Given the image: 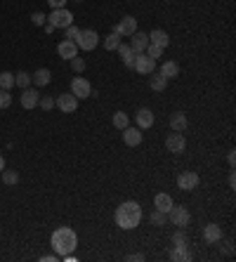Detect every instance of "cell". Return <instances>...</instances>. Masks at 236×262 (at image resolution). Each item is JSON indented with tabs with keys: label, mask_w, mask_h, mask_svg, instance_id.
<instances>
[{
	"label": "cell",
	"mask_w": 236,
	"mask_h": 262,
	"mask_svg": "<svg viewBox=\"0 0 236 262\" xmlns=\"http://www.w3.org/2000/svg\"><path fill=\"white\" fill-rule=\"evenodd\" d=\"M64 38L66 40H73V43H76V38H78V33H80V29L78 26H73V24H71V26H66V29H64Z\"/></svg>",
	"instance_id": "obj_32"
},
{
	"label": "cell",
	"mask_w": 236,
	"mask_h": 262,
	"mask_svg": "<svg viewBox=\"0 0 236 262\" xmlns=\"http://www.w3.org/2000/svg\"><path fill=\"white\" fill-rule=\"evenodd\" d=\"M66 3H69V0H47V5H50V8H52V10L66 8Z\"/></svg>",
	"instance_id": "obj_38"
},
{
	"label": "cell",
	"mask_w": 236,
	"mask_h": 262,
	"mask_svg": "<svg viewBox=\"0 0 236 262\" xmlns=\"http://www.w3.org/2000/svg\"><path fill=\"white\" fill-rule=\"evenodd\" d=\"M170 260H173V262H189V260H191V253H189L187 243L173 246V250H170Z\"/></svg>",
	"instance_id": "obj_20"
},
{
	"label": "cell",
	"mask_w": 236,
	"mask_h": 262,
	"mask_svg": "<svg viewBox=\"0 0 236 262\" xmlns=\"http://www.w3.org/2000/svg\"><path fill=\"white\" fill-rule=\"evenodd\" d=\"M135 121H137V128H140V130H149L156 118H154V111H151V109H140L137 116H135Z\"/></svg>",
	"instance_id": "obj_14"
},
{
	"label": "cell",
	"mask_w": 236,
	"mask_h": 262,
	"mask_svg": "<svg viewBox=\"0 0 236 262\" xmlns=\"http://www.w3.org/2000/svg\"><path fill=\"white\" fill-rule=\"evenodd\" d=\"M55 107L59 109V111H64V114H73V111L78 109V97L73 93H64L55 100Z\"/></svg>",
	"instance_id": "obj_8"
},
{
	"label": "cell",
	"mask_w": 236,
	"mask_h": 262,
	"mask_svg": "<svg viewBox=\"0 0 236 262\" xmlns=\"http://www.w3.org/2000/svg\"><path fill=\"white\" fill-rule=\"evenodd\" d=\"M15 85H19V88H29L31 85V73H26V71H19V73H15Z\"/></svg>",
	"instance_id": "obj_29"
},
{
	"label": "cell",
	"mask_w": 236,
	"mask_h": 262,
	"mask_svg": "<svg viewBox=\"0 0 236 262\" xmlns=\"http://www.w3.org/2000/svg\"><path fill=\"white\" fill-rule=\"evenodd\" d=\"M187 125H189V121H187V114H184V111H175V114L170 116V128H173L175 132H184Z\"/></svg>",
	"instance_id": "obj_19"
},
{
	"label": "cell",
	"mask_w": 236,
	"mask_h": 262,
	"mask_svg": "<svg viewBox=\"0 0 236 262\" xmlns=\"http://www.w3.org/2000/svg\"><path fill=\"white\" fill-rule=\"evenodd\" d=\"M52 80V73H50V69H38V71H33V76H31V83L36 85V88H45L47 83Z\"/></svg>",
	"instance_id": "obj_22"
},
{
	"label": "cell",
	"mask_w": 236,
	"mask_h": 262,
	"mask_svg": "<svg viewBox=\"0 0 236 262\" xmlns=\"http://www.w3.org/2000/svg\"><path fill=\"white\" fill-rule=\"evenodd\" d=\"M140 76H149V73H154L156 71V59H151L147 52H140L135 54V66H133Z\"/></svg>",
	"instance_id": "obj_5"
},
{
	"label": "cell",
	"mask_w": 236,
	"mask_h": 262,
	"mask_svg": "<svg viewBox=\"0 0 236 262\" xmlns=\"http://www.w3.org/2000/svg\"><path fill=\"white\" fill-rule=\"evenodd\" d=\"M180 243H187V241H184V234H182V231H177V234L173 236V246H180Z\"/></svg>",
	"instance_id": "obj_39"
},
{
	"label": "cell",
	"mask_w": 236,
	"mask_h": 262,
	"mask_svg": "<svg viewBox=\"0 0 236 262\" xmlns=\"http://www.w3.org/2000/svg\"><path fill=\"white\" fill-rule=\"evenodd\" d=\"M227 161H229V165H231V168H234V163H236V154H234V151H229Z\"/></svg>",
	"instance_id": "obj_41"
},
{
	"label": "cell",
	"mask_w": 236,
	"mask_h": 262,
	"mask_svg": "<svg viewBox=\"0 0 236 262\" xmlns=\"http://www.w3.org/2000/svg\"><path fill=\"white\" fill-rule=\"evenodd\" d=\"M168 215V220L175 224V227H180V229H184L189 222H191V213H189V208H184V206H175L173 203V208L165 213Z\"/></svg>",
	"instance_id": "obj_3"
},
{
	"label": "cell",
	"mask_w": 236,
	"mask_h": 262,
	"mask_svg": "<svg viewBox=\"0 0 236 262\" xmlns=\"http://www.w3.org/2000/svg\"><path fill=\"white\" fill-rule=\"evenodd\" d=\"M73 3H83V0H73Z\"/></svg>",
	"instance_id": "obj_44"
},
{
	"label": "cell",
	"mask_w": 236,
	"mask_h": 262,
	"mask_svg": "<svg viewBox=\"0 0 236 262\" xmlns=\"http://www.w3.org/2000/svg\"><path fill=\"white\" fill-rule=\"evenodd\" d=\"M144 52L149 54L151 59H158V57L163 54V47H158V45H151V43H149V45H147V50H144Z\"/></svg>",
	"instance_id": "obj_34"
},
{
	"label": "cell",
	"mask_w": 236,
	"mask_h": 262,
	"mask_svg": "<svg viewBox=\"0 0 236 262\" xmlns=\"http://www.w3.org/2000/svg\"><path fill=\"white\" fill-rule=\"evenodd\" d=\"M10 104H12V95H10V90H3V88H0V109H8Z\"/></svg>",
	"instance_id": "obj_33"
},
{
	"label": "cell",
	"mask_w": 236,
	"mask_h": 262,
	"mask_svg": "<svg viewBox=\"0 0 236 262\" xmlns=\"http://www.w3.org/2000/svg\"><path fill=\"white\" fill-rule=\"evenodd\" d=\"M38 102H40V93L33 88L31 90V85L29 88H24L22 90V107L24 109H36L38 107Z\"/></svg>",
	"instance_id": "obj_13"
},
{
	"label": "cell",
	"mask_w": 236,
	"mask_h": 262,
	"mask_svg": "<svg viewBox=\"0 0 236 262\" xmlns=\"http://www.w3.org/2000/svg\"><path fill=\"white\" fill-rule=\"evenodd\" d=\"M147 38H149L151 45H158V47H163V50L170 45V38H168V33L161 31V29H154V31H151Z\"/></svg>",
	"instance_id": "obj_21"
},
{
	"label": "cell",
	"mask_w": 236,
	"mask_h": 262,
	"mask_svg": "<svg viewBox=\"0 0 236 262\" xmlns=\"http://www.w3.org/2000/svg\"><path fill=\"white\" fill-rule=\"evenodd\" d=\"M71 93L76 95L78 100H85V97H92L94 90H92V85H90V80H85L83 76H76L71 80Z\"/></svg>",
	"instance_id": "obj_7"
},
{
	"label": "cell",
	"mask_w": 236,
	"mask_h": 262,
	"mask_svg": "<svg viewBox=\"0 0 236 262\" xmlns=\"http://www.w3.org/2000/svg\"><path fill=\"white\" fill-rule=\"evenodd\" d=\"M50 243H52V250L59 257H66V255H71L78 248V234L71 227H57L52 231V236H50Z\"/></svg>",
	"instance_id": "obj_1"
},
{
	"label": "cell",
	"mask_w": 236,
	"mask_h": 262,
	"mask_svg": "<svg viewBox=\"0 0 236 262\" xmlns=\"http://www.w3.org/2000/svg\"><path fill=\"white\" fill-rule=\"evenodd\" d=\"M116 50H118V54H121L123 64H126L128 69H133V66H135V52H133V47L126 45V43H121V45H118Z\"/></svg>",
	"instance_id": "obj_23"
},
{
	"label": "cell",
	"mask_w": 236,
	"mask_h": 262,
	"mask_svg": "<svg viewBox=\"0 0 236 262\" xmlns=\"http://www.w3.org/2000/svg\"><path fill=\"white\" fill-rule=\"evenodd\" d=\"M147 45H149V38H147V33L135 31L133 36H130V47H133V52H135V54L144 52V50H147Z\"/></svg>",
	"instance_id": "obj_15"
},
{
	"label": "cell",
	"mask_w": 236,
	"mask_h": 262,
	"mask_svg": "<svg viewBox=\"0 0 236 262\" xmlns=\"http://www.w3.org/2000/svg\"><path fill=\"white\" fill-rule=\"evenodd\" d=\"M128 125H130V118H128L126 111H116V114H113V128H118V130H126Z\"/></svg>",
	"instance_id": "obj_26"
},
{
	"label": "cell",
	"mask_w": 236,
	"mask_h": 262,
	"mask_svg": "<svg viewBox=\"0 0 236 262\" xmlns=\"http://www.w3.org/2000/svg\"><path fill=\"white\" fill-rule=\"evenodd\" d=\"M123 142H126L128 147H140L142 144V130L140 128H130V125H128L126 130H123Z\"/></svg>",
	"instance_id": "obj_16"
},
{
	"label": "cell",
	"mask_w": 236,
	"mask_h": 262,
	"mask_svg": "<svg viewBox=\"0 0 236 262\" xmlns=\"http://www.w3.org/2000/svg\"><path fill=\"white\" fill-rule=\"evenodd\" d=\"M0 175H3V182H5V185H10V187L19 182V172H17V170H3Z\"/></svg>",
	"instance_id": "obj_30"
},
{
	"label": "cell",
	"mask_w": 236,
	"mask_h": 262,
	"mask_svg": "<svg viewBox=\"0 0 236 262\" xmlns=\"http://www.w3.org/2000/svg\"><path fill=\"white\" fill-rule=\"evenodd\" d=\"M165 147H168V151H173V154H182V151L187 149V139H184L182 132L173 130L168 137H165Z\"/></svg>",
	"instance_id": "obj_11"
},
{
	"label": "cell",
	"mask_w": 236,
	"mask_h": 262,
	"mask_svg": "<svg viewBox=\"0 0 236 262\" xmlns=\"http://www.w3.org/2000/svg\"><path fill=\"white\" fill-rule=\"evenodd\" d=\"M149 85L154 93H163L165 88H168V78L161 76V73H149Z\"/></svg>",
	"instance_id": "obj_24"
},
{
	"label": "cell",
	"mask_w": 236,
	"mask_h": 262,
	"mask_svg": "<svg viewBox=\"0 0 236 262\" xmlns=\"http://www.w3.org/2000/svg\"><path fill=\"white\" fill-rule=\"evenodd\" d=\"M113 31H116L121 38H130V36L137 31V19H135V17H130V15L123 17V19H121V22L113 26Z\"/></svg>",
	"instance_id": "obj_9"
},
{
	"label": "cell",
	"mask_w": 236,
	"mask_h": 262,
	"mask_svg": "<svg viewBox=\"0 0 236 262\" xmlns=\"http://www.w3.org/2000/svg\"><path fill=\"white\" fill-rule=\"evenodd\" d=\"M161 76H165L168 80H173V78L180 76V64L177 62H165L163 66H161V71H158Z\"/></svg>",
	"instance_id": "obj_25"
},
{
	"label": "cell",
	"mask_w": 236,
	"mask_h": 262,
	"mask_svg": "<svg viewBox=\"0 0 236 262\" xmlns=\"http://www.w3.org/2000/svg\"><path fill=\"white\" fill-rule=\"evenodd\" d=\"M47 24H52L55 29H66V26L73 24V15H71V10H66V8L52 10L50 17H47Z\"/></svg>",
	"instance_id": "obj_4"
},
{
	"label": "cell",
	"mask_w": 236,
	"mask_h": 262,
	"mask_svg": "<svg viewBox=\"0 0 236 262\" xmlns=\"http://www.w3.org/2000/svg\"><path fill=\"white\" fill-rule=\"evenodd\" d=\"M203 239L208 241V243H217V241H222V227L220 224H205L203 227Z\"/></svg>",
	"instance_id": "obj_17"
},
{
	"label": "cell",
	"mask_w": 236,
	"mask_h": 262,
	"mask_svg": "<svg viewBox=\"0 0 236 262\" xmlns=\"http://www.w3.org/2000/svg\"><path fill=\"white\" fill-rule=\"evenodd\" d=\"M198 182H201L198 172H191V170H184L180 178H177V187H180L182 192H194L198 187Z\"/></svg>",
	"instance_id": "obj_10"
},
{
	"label": "cell",
	"mask_w": 236,
	"mask_h": 262,
	"mask_svg": "<svg viewBox=\"0 0 236 262\" xmlns=\"http://www.w3.org/2000/svg\"><path fill=\"white\" fill-rule=\"evenodd\" d=\"M229 187H231V189H234V187H236V178H234V172L229 175Z\"/></svg>",
	"instance_id": "obj_42"
},
{
	"label": "cell",
	"mask_w": 236,
	"mask_h": 262,
	"mask_svg": "<svg viewBox=\"0 0 236 262\" xmlns=\"http://www.w3.org/2000/svg\"><path fill=\"white\" fill-rule=\"evenodd\" d=\"M116 224L121 229H135L137 224L142 222V208L137 201H126V203H121L116 208V215H113Z\"/></svg>",
	"instance_id": "obj_2"
},
{
	"label": "cell",
	"mask_w": 236,
	"mask_h": 262,
	"mask_svg": "<svg viewBox=\"0 0 236 262\" xmlns=\"http://www.w3.org/2000/svg\"><path fill=\"white\" fill-rule=\"evenodd\" d=\"M128 260H130V262H142V260H144V255H142V253H135V255H128Z\"/></svg>",
	"instance_id": "obj_40"
},
{
	"label": "cell",
	"mask_w": 236,
	"mask_h": 262,
	"mask_svg": "<svg viewBox=\"0 0 236 262\" xmlns=\"http://www.w3.org/2000/svg\"><path fill=\"white\" fill-rule=\"evenodd\" d=\"M31 22L36 24V26H45V22H47V17L43 15V12H33V15H31Z\"/></svg>",
	"instance_id": "obj_37"
},
{
	"label": "cell",
	"mask_w": 236,
	"mask_h": 262,
	"mask_svg": "<svg viewBox=\"0 0 236 262\" xmlns=\"http://www.w3.org/2000/svg\"><path fill=\"white\" fill-rule=\"evenodd\" d=\"M149 220H151V224H154V227H163V224H165V213H161V210H154V213L149 215Z\"/></svg>",
	"instance_id": "obj_31"
},
{
	"label": "cell",
	"mask_w": 236,
	"mask_h": 262,
	"mask_svg": "<svg viewBox=\"0 0 236 262\" xmlns=\"http://www.w3.org/2000/svg\"><path fill=\"white\" fill-rule=\"evenodd\" d=\"M76 45L80 47V50H94V47L99 45V33L92 31V29H85V31L78 33V38H76Z\"/></svg>",
	"instance_id": "obj_6"
},
{
	"label": "cell",
	"mask_w": 236,
	"mask_h": 262,
	"mask_svg": "<svg viewBox=\"0 0 236 262\" xmlns=\"http://www.w3.org/2000/svg\"><path fill=\"white\" fill-rule=\"evenodd\" d=\"M38 107H40V109H45V111H50V109H55V100H52L50 95H45V97H40Z\"/></svg>",
	"instance_id": "obj_36"
},
{
	"label": "cell",
	"mask_w": 236,
	"mask_h": 262,
	"mask_svg": "<svg viewBox=\"0 0 236 262\" xmlns=\"http://www.w3.org/2000/svg\"><path fill=\"white\" fill-rule=\"evenodd\" d=\"M69 62H71V69L76 71V73H83V71H85V62H83L80 57H73V59H69Z\"/></svg>",
	"instance_id": "obj_35"
},
{
	"label": "cell",
	"mask_w": 236,
	"mask_h": 262,
	"mask_svg": "<svg viewBox=\"0 0 236 262\" xmlns=\"http://www.w3.org/2000/svg\"><path fill=\"white\" fill-rule=\"evenodd\" d=\"M57 54L69 62V59H73V57H78V45H76L73 40H62V43L57 45Z\"/></svg>",
	"instance_id": "obj_12"
},
{
	"label": "cell",
	"mask_w": 236,
	"mask_h": 262,
	"mask_svg": "<svg viewBox=\"0 0 236 262\" xmlns=\"http://www.w3.org/2000/svg\"><path fill=\"white\" fill-rule=\"evenodd\" d=\"M0 88H3V90H10V88H15V73H10V71H3V73H0Z\"/></svg>",
	"instance_id": "obj_28"
},
{
	"label": "cell",
	"mask_w": 236,
	"mask_h": 262,
	"mask_svg": "<svg viewBox=\"0 0 236 262\" xmlns=\"http://www.w3.org/2000/svg\"><path fill=\"white\" fill-rule=\"evenodd\" d=\"M121 45V36H118L116 31H111L106 38H104V47H106V52H111V50H116V47Z\"/></svg>",
	"instance_id": "obj_27"
},
{
	"label": "cell",
	"mask_w": 236,
	"mask_h": 262,
	"mask_svg": "<svg viewBox=\"0 0 236 262\" xmlns=\"http://www.w3.org/2000/svg\"><path fill=\"white\" fill-rule=\"evenodd\" d=\"M173 196L170 194H165V192H161V194H156L154 196V206H156V210H161V213H168V210L173 208Z\"/></svg>",
	"instance_id": "obj_18"
},
{
	"label": "cell",
	"mask_w": 236,
	"mask_h": 262,
	"mask_svg": "<svg viewBox=\"0 0 236 262\" xmlns=\"http://www.w3.org/2000/svg\"><path fill=\"white\" fill-rule=\"evenodd\" d=\"M3 170H5V158L0 156V172H3Z\"/></svg>",
	"instance_id": "obj_43"
}]
</instances>
